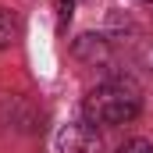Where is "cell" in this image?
Masks as SVG:
<instances>
[{
  "label": "cell",
  "instance_id": "2",
  "mask_svg": "<svg viewBox=\"0 0 153 153\" xmlns=\"http://www.w3.org/2000/svg\"><path fill=\"white\" fill-rule=\"evenodd\" d=\"M57 150H61V153H100L103 143H100V132H96L89 121H75V125L61 128Z\"/></svg>",
  "mask_w": 153,
  "mask_h": 153
},
{
  "label": "cell",
  "instance_id": "3",
  "mask_svg": "<svg viewBox=\"0 0 153 153\" xmlns=\"http://www.w3.org/2000/svg\"><path fill=\"white\" fill-rule=\"evenodd\" d=\"M75 57H82V61H103L107 57V43L100 36H93V32H85L82 39H75Z\"/></svg>",
  "mask_w": 153,
  "mask_h": 153
},
{
  "label": "cell",
  "instance_id": "1",
  "mask_svg": "<svg viewBox=\"0 0 153 153\" xmlns=\"http://www.w3.org/2000/svg\"><path fill=\"white\" fill-rule=\"evenodd\" d=\"M143 100L139 89L128 82H103L85 96V121L89 125H125L139 114Z\"/></svg>",
  "mask_w": 153,
  "mask_h": 153
},
{
  "label": "cell",
  "instance_id": "5",
  "mask_svg": "<svg viewBox=\"0 0 153 153\" xmlns=\"http://www.w3.org/2000/svg\"><path fill=\"white\" fill-rule=\"evenodd\" d=\"M117 153H153V143H146V139H128Z\"/></svg>",
  "mask_w": 153,
  "mask_h": 153
},
{
  "label": "cell",
  "instance_id": "4",
  "mask_svg": "<svg viewBox=\"0 0 153 153\" xmlns=\"http://www.w3.org/2000/svg\"><path fill=\"white\" fill-rule=\"evenodd\" d=\"M14 32H18L14 14H11L7 7H0V46H11V43H14Z\"/></svg>",
  "mask_w": 153,
  "mask_h": 153
}]
</instances>
